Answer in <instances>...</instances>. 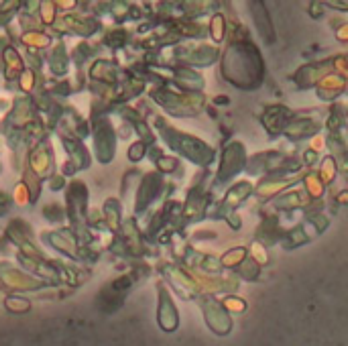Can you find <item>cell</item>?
Here are the masks:
<instances>
[]
</instances>
